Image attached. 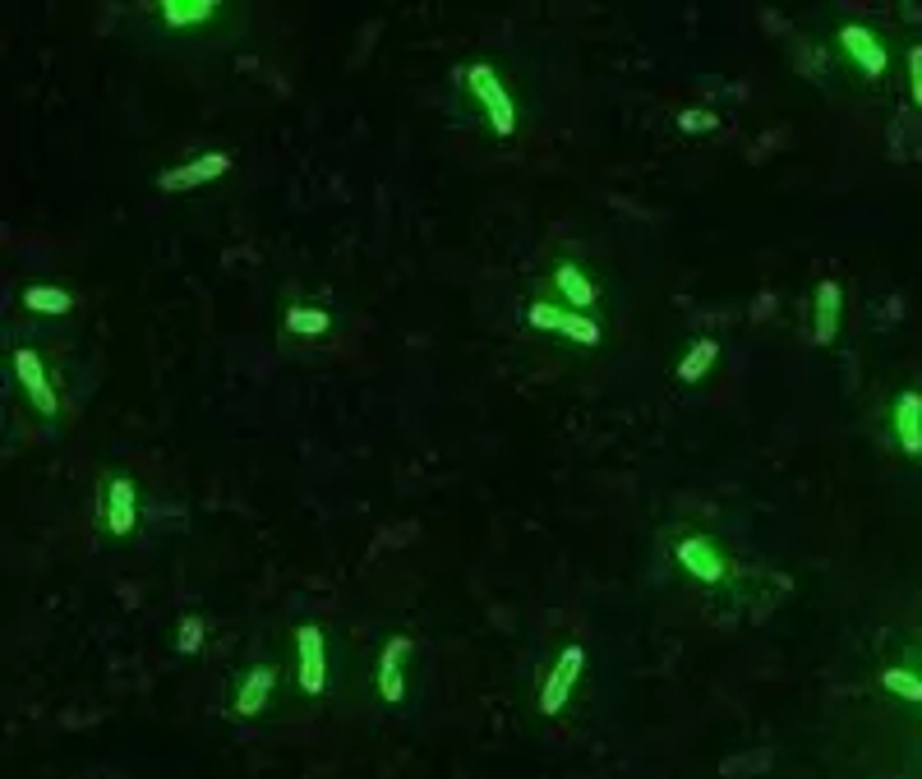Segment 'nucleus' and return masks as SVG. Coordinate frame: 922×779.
<instances>
[{
  "label": "nucleus",
  "instance_id": "9",
  "mask_svg": "<svg viewBox=\"0 0 922 779\" xmlns=\"http://www.w3.org/2000/svg\"><path fill=\"white\" fill-rule=\"evenodd\" d=\"M549 291H554L558 305L577 309V314H596V309H600V287H596V277L586 273L577 258H558L554 273H549Z\"/></svg>",
  "mask_w": 922,
  "mask_h": 779
},
{
  "label": "nucleus",
  "instance_id": "16",
  "mask_svg": "<svg viewBox=\"0 0 922 779\" xmlns=\"http://www.w3.org/2000/svg\"><path fill=\"white\" fill-rule=\"evenodd\" d=\"M281 328H287V337H300V342H319V337L332 332V314H328L323 305L291 300L287 314H281Z\"/></svg>",
  "mask_w": 922,
  "mask_h": 779
},
{
  "label": "nucleus",
  "instance_id": "3",
  "mask_svg": "<svg viewBox=\"0 0 922 779\" xmlns=\"http://www.w3.org/2000/svg\"><path fill=\"white\" fill-rule=\"evenodd\" d=\"M10 374L19 383V393L23 402H29L42 420H56L61 415V393H56V378H51V365H46V355L37 346H14L10 351Z\"/></svg>",
  "mask_w": 922,
  "mask_h": 779
},
{
  "label": "nucleus",
  "instance_id": "7",
  "mask_svg": "<svg viewBox=\"0 0 922 779\" xmlns=\"http://www.w3.org/2000/svg\"><path fill=\"white\" fill-rule=\"evenodd\" d=\"M296 683L304 696H323L328 687V637L314 622L296 628Z\"/></svg>",
  "mask_w": 922,
  "mask_h": 779
},
{
  "label": "nucleus",
  "instance_id": "20",
  "mask_svg": "<svg viewBox=\"0 0 922 779\" xmlns=\"http://www.w3.org/2000/svg\"><path fill=\"white\" fill-rule=\"evenodd\" d=\"M881 687L894 692V696H904V701H922V679L913 669H886L881 673Z\"/></svg>",
  "mask_w": 922,
  "mask_h": 779
},
{
  "label": "nucleus",
  "instance_id": "12",
  "mask_svg": "<svg viewBox=\"0 0 922 779\" xmlns=\"http://www.w3.org/2000/svg\"><path fill=\"white\" fill-rule=\"evenodd\" d=\"M406 655H411V637H388V645L378 651V664H374V687H378V701L383 706H401L406 701Z\"/></svg>",
  "mask_w": 922,
  "mask_h": 779
},
{
  "label": "nucleus",
  "instance_id": "11",
  "mask_svg": "<svg viewBox=\"0 0 922 779\" xmlns=\"http://www.w3.org/2000/svg\"><path fill=\"white\" fill-rule=\"evenodd\" d=\"M839 51L854 61L858 74H867V79H881V74L890 70L886 42L867 29V23H844V29H839Z\"/></svg>",
  "mask_w": 922,
  "mask_h": 779
},
{
  "label": "nucleus",
  "instance_id": "1",
  "mask_svg": "<svg viewBox=\"0 0 922 779\" xmlns=\"http://www.w3.org/2000/svg\"><path fill=\"white\" fill-rule=\"evenodd\" d=\"M457 79H461V88L471 93V102L480 107V116H484V125H490L494 139H512V135H517V125H522V116H517V97H512L507 79H503V74H498L490 61L461 65Z\"/></svg>",
  "mask_w": 922,
  "mask_h": 779
},
{
  "label": "nucleus",
  "instance_id": "2",
  "mask_svg": "<svg viewBox=\"0 0 922 779\" xmlns=\"http://www.w3.org/2000/svg\"><path fill=\"white\" fill-rule=\"evenodd\" d=\"M526 323L535 332H545V337H558V342H568L577 351H596L604 342V332L596 323V314H577V309L568 305H558L554 296H535L526 305Z\"/></svg>",
  "mask_w": 922,
  "mask_h": 779
},
{
  "label": "nucleus",
  "instance_id": "18",
  "mask_svg": "<svg viewBox=\"0 0 922 779\" xmlns=\"http://www.w3.org/2000/svg\"><path fill=\"white\" fill-rule=\"evenodd\" d=\"M715 365H720V342H715V337H697V342H692L683 355H678V365H674V378L678 383H701Z\"/></svg>",
  "mask_w": 922,
  "mask_h": 779
},
{
  "label": "nucleus",
  "instance_id": "4",
  "mask_svg": "<svg viewBox=\"0 0 922 779\" xmlns=\"http://www.w3.org/2000/svg\"><path fill=\"white\" fill-rule=\"evenodd\" d=\"M97 516L111 540H130L139 531V484L120 471H107L97 484Z\"/></svg>",
  "mask_w": 922,
  "mask_h": 779
},
{
  "label": "nucleus",
  "instance_id": "15",
  "mask_svg": "<svg viewBox=\"0 0 922 779\" xmlns=\"http://www.w3.org/2000/svg\"><path fill=\"white\" fill-rule=\"evenodd\" d=\"M894 438H900L904 457H922V393L918 387H904L894 397Z\"/></svg>",
  "mask_w": 922,
  "mask_h": 779
},
{
  "label": "nucleus",
  "instance_id": "5",
  "mask_svg": "<svg viewBox=\"0 0 922 779\" xmlns=\"http://www.w3.org/2000/svg\"><path fill=\"white\" fill-rule=\"evenodd\" d=\"M230 167H236V152H226V148L194 152V158H185V162H175V167L158 171V190H162V194H194V190H208V185H217L222 175H230Z\"/></svg>",
  "mask_w": 922,
  "mask_h": 779
},
{
  "label": "nucleus",
  "instance_id": "8",
  "mask_svg": "<svg viewBox=\"0 0 922 779\" xmlns=\"http://www.w3.org/2000/svg\"><path fill=\"white\" fill-rule=\"evenodd\" d=\"M674 558H678L683 573L692 581H701V586H720L729 577V558H725V549L710 535H683L674 544Z\"/></svg>",
  "mask_w": 922,
  "mask_h": 779
},
{
  "label": "nucleus",
  "instance_id": "22",
  "mask_svg": "<svg viewBox=\"0 0 922 779\" xmlns=\"http://www.w3.org/2000/svg\"><path fill=\"white\" fill-rule=\"evenodd\" d=\"M909 93H913V102L922 107V42L909 46Z\"/></svg>",
  "mask_w": 922,
  "mask_h": 779
},
{
  "label": "nucleus",
  "instance_id": "13",
  "mask_svg": "<svg viewBox=\"0 0 922 779\" xmlns=\"http://www.w3.org/2000/svg\"><path fill=\"white\" fill-rule=\"evenodd\" d=\"M839 323H844V287L835 277H822L812 291V342L830 346L839 337Z\"/></svg>",
  "mask_w": 922,
  "mask_h": 779
},
{
  "label": "nucleus",
  "instance_id": "19",
  "mask_svg": "<svg viewBox=\"0 0 922 779\" xmlns=\"http://www.w3.org/2000/svg\"><path fill=\"white\" fill-rule=\"evenodd\" d=\"M203 637H208V628H203L199 613H185L181 622H175V651H181V655H199Z\"/></svg>",
  "mask_w": 922,
  "mask_h": 779
},
{
  "label": "nucleus",
  "instance_id": "14",
  "mask_svg": "<svg viewBox=\"0 0 922 779\" xmlns=\"http://www.w3.org/2000/svg\"><path fill=\"white\" fill-rule=\"evenodd\" d=\"M277 692V669L272 664H254L249 673H240V683H236V696H230V715H240V719H254Z\"/></svg>",
  "mask_w": 922,
  "mask_h": 779
},
{
  "label": "nucleus",
  "instance_id": "6",
  "mask_svg": "<svg viewBox=\"0 0 922 779\" xmlns=\"http://www.w3.org/2000/svg\"><path fill=\"white\" fill-rule=\"evenodd\" d=\"M581 673H586V651L572 641V645H562L558 651V660H554V669H549V679H545V687H540V715L545 719H554V715H562L572 706V692H577V683H581Z\"/></svg>",
  "mask_w": 922,
  "mask_h": 779
},
{
  "label": "nucleus",
  "instance_id": "17",
  "mask_svg": "<svg viewBox=\"0 0 922 779\" xmlns=\"http://www.w3.org/2000/svg\"><path fill=\"white\" fill-rule=\"evenodd\" d=\"M19 309H29L37 319H65L74 309V296L65 287H51V281H33V287L19 291Z\"/></svg>",
  "mask_w": 922,
  "mask_h": 779
},
{
  "label": "nucleus",
  "instance_id": "10",
  "mask_svg": "<svg viewBox=\"0 0 922 779\" xmlns=\"http://www.w3.org/2000/svg\"><path fill=\"white\" fill-rule=\"evenodd\" d=\"M158 23L167 33H203V29H217L226 6L222 0H158Z\"/></svg>",
  "mask_w": 922,
  "mask_h": 779
},
{
  "label": "nucleus",
  "instance_id": "21",
  "mask_svg": "<svg viewBox=\"0 0 922 779\" xmlns=\"http://www.w3.org/2000/svg\"><path fill=\"white\" fill-rule=\"evenodd\" d=\"M678 129L683 135H710V129H720V116L706 107H687V111H678Z\"/></svg>",
  "mask_w": 922,
  "mask_h": 779
}]
</instances>
